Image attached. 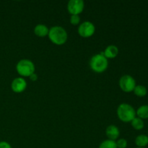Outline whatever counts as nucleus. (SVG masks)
Wrapping results in <instances>:
<instances>
[{
    "instance_id": "f257e3e1",
    "label": "nucleus",
    "mask_w": 148,
    "mask_h": 148,
    "mask_svg": "<svg viewBox=\"0 0 148 148\" xmlns=\"http://www.w3.org/2000/svg\"><path fill=\"white\" fill-rule=\"evenodd\" d=\"M48 37L52 43L58 46H61L66 42L68 39V34L66 30L63 27L56 25L49 29Z\"/></svg>"
},
{
    "instance_id": "f03ea898",
    "label": "nucleus",
    "mask_w": 148,
    "mask_h": 148,
    "mask_svg": "<svg viewBox=\"0 0 148 148\" xmlns=\"http://www.w3.org/2000/svg\"><path fill=\"white\" fill-rule=\"evenodd\" d=\"M90 66L93 72L102 73L108 69V60L106 58L103 52H101L92 56L90 60Z\"/></svg>"
},
{
    "instance_id": "7ed1b4c3",
    "label": "nucleus",
    "mask_w": 148,
    "mask_h": 148,
    "mask_svg": "<svg viewBox=\"0 0 148 148\" xmlns=\"http://www.w3.org/2000/svg\"><path fill=\"white\" fill-rule=\"evenodd\" d=\"M117 116L124 123L131 122L136 117V111L134 107L129 103L120 104L117 108Z\"/></svg>"
},
{
    "instance_id": "20e7f679",
    "label": "nucleus",
    "mask_w": 148,
    "mask_h": 148,
    "mask_svg": "<svg viewBox=\"0 0 148 148\" xmlns=\"http://www.w3.org/2000/svg\"><path fill=\"white\" fill-rule=\"evenodd\" d=\"M35 64L32 61L27 59H23L19 61L16 65L17 72L22 77H30L32 74L35 73Z\"/></svg>"
},
{
    "instance_id": "39448f33",
    "label": "nucleus",
    "mask_w": 148,
    "mask_h": 148,
    "mask_svg": "<svg viewBox=\"0 0 148 148\" xmlns=\"http://www.w3.org/2000/svg\"><path fill=\"white\" fill-rule=\"evenodd\" d=\"M119 87L124 92H131L136 87V81L133 77L130 75H124L119 79Z\"/></svg>"
},
{
    "instance_id": "423d86ee",
    "label": "nucleus",
    "mask_w": 148,
    "mask_h": 148,
    "mask_svg": "<svg viewBox=\"0 0 148 148\" xmlns=\"http://www.w3.org/2000/svg\"><path fill=\"white\" fill-rule=\"evenodd\" d=\"M95 32V27L92 22L85 21L81 23L77 29V33L82 38H90L93 36Z\"/></svg>"
},
{
    "instance_id": "0eeeda50",
    "label": "nucleus",
    "mask_w": 148,
    "mask_h": 148,
    "mask_svg": "<svg viewBox=\"0 0 148 148\" xmlns=\"http://www.w3.org/2000/svg\"><path fill=\"white\" fill-rule=\"evenodd\" d=\"M85 3L82 0H70L67 4V10L71 15H79L83 12Z\"/></svg>"
},
{
    "instance_id": "6e6552de",
    "label": "nucleus",
    "mask_w": 148,
    "mask_h": 148,
    "mask_svg": "<svg viewBox=\"0 0 148 148\" xmlns=\"http://www.w3.org/2000/svg\"><path fill=\"white\" fill-rule=\"evenodd\" d=\"M11 88L13 92L20 93L25 90L27 88V82L22 77L14 78L11 83Z\"/></svg>"
},
{
    "instance_id": "1a4fd4ad",
    "label": "nucleus",
    "mask_w": 148,
    "mask_h": 148,
    "mask_svg": "<svg viewBox=\"0 0 148 148\" xmlns=\"http://www.w3.org/2000/svg\"><path fill=\"white\" fill-rule=\"evenodd\" d=\"M106 134L108 140L116 141L120 135V131L118 127L115 125H109L106 130Z\"/></svg>"
},
{
    "instance_id": "9d476101",
    "label": "nucleus",
    "mask_w": 148,
    "mask_h": 148,
    "mask_svg": "<svg viewBox=\"0 0 148 148\" xmlns=\"http://www.w3.org/2000/svg\"><path fill=\"white\" fill-rule=\"evenodd\" d=\"M106 59H114L119 54V49L115 45H109L103 52Z\"/></svg>"
},
{
    "instance_id": "9b49d317",
    "label": "nucleus",
    "mask_w": 148,
    "mask_h": 148,
    "mask_svg": "<svg viewBox=\"0 0 148 148\" xmlns=\"http://www.w3.org/2000/svg\"><path fill=\"white\" fill-rule=\"evenodd\" d=\"M34 33L36 36L40 38H43L48 36L49 32V28L44 24H38L34 27Z\"/></svg>"
},
{
    "instance_id": "f8f14e48",
    "label": "nucleus",
    "mask_w": 148,
    "mask_h": 148,
    "mask_svg": "<svg viewBox=\"0 0 148 148\" xmlns=\"http://www.w3.org/2000/svg\"><path fill=\"white\" fill-rule=\"evenodd\" d=\"M134 142L137 147H145L148 145V136L140 134L136 137Z\"/></svg>"
},
{
    "instance_id": "ddd939ff",
    "label": "nucleus",
    "mask_w": 148,
    "mask_h": 148,
    "mask_svg": "<svg viewBox=\"0 0 148 148\" xmlns=\"http://www.w3.org/2000/svg\"><path fill=\"white\" fill-rule=\"evenodd\" d=\"M136 116L143 120L148 119V105H143L139 107L136 111Z\"/></svg>"
},
{
    "instance_id": "4468645a",
    "label": "nucleus",
    "mask_w": 148,
    "mask_h": 148,
    "mask_svg": "<svg viewBox=\"0 0 148 148\" xmlns=\"http://www.w3.org/2000/svg\"><path fill=\"white\" fill-rule=\"evenodd\" d=\"M134 95H137L138 97H145L147 93V90L145 86L142 85H137L134 88Z\"/></svg>"
},
{
    "instance_id": "2eb2a0df",
    "label": "nucleus",
    "mask_w": 148,
    "mask_h": 148,
    "mask_svg": "<svg viewBox=\"0 0 148 148\" xmlns=\"http://www.w3.org/2000/svg\"><path fill=\"white\" fill-rule=\"evenodd\" d=\"M132 127L135 130H142L145 127V123L142 119L136 116L132 121H131Z\"/></svg>"
},
{
    "instance_id": "dca6fc26",
    "label": "nucleus",
    "mask_w": 148,
    "mask_h": 148,
    "mask_svg": "<svg viewBox=\"0 0 148 148\" xmlns=\"http://www.w3.org/2000/svg\"><path fill=\"white\" fill-rule=\"evenodd\" d=\"M98 148H117V146L116 141L108 140H108L103 141L100 144L99 147Z\"/></svg>"
},
{
    "instance_id": "f3484780",
    "label": "nucleus",
    "mask_w": 148,
    "mask_h": 148,
    "mask_svg": "<svg viewBox=\"0 0 148 148\" xmlns=\"http://www.w3.org/2000/svg\"><path fill=\"white\" fill-rule=\"evenodd\" d=\"M116 143L117 148H127V141L124 138L117 140Z\"/></svg>"
},
{
    "instance_id": "a211bd4d",
    "label": "nucleus",
    "mask_w": 148,
    "mask_h": 148,
    "mask_svg": "<svg viewBox=\"0 0 148 148\" xmlns=\"http://www.w3.org/2000/svg\"><path fill=\"white\" fill-rule=\"evenodd\" d=\"M80 22V17L79 15H71L70 23L73 25H77Z\"/></svg>"
},
{
    "instance_id": "6ab92c4d",
    "label": "nucleus",
    "mask_w": 148,
    "mask_h": 148,
    "mask_svg": "<svg viewBox=\"0 0 148 148\" xmlns=\"http://www.w3.org/2000/svg\"><path fill=\"white\" fill-rule=\"evenodd\" d=\"M0 148H12V146L7 142L1 141L0 142Z\"/></svg>"
},
{
    "instance_id": "aec40b11",
    "label": "nucleus",
    "mask_w": 148,
    "mask_h": 148,
    "mask_svg": "<svg viewBox=\"0 0 148 148\" xmlns=\"http://www.w3.org/2000/svg\"><path fill=\"white\" fill-rule=\"evenodd\" d=\"M29 78H30V80L33 81V82H36V81H37V79H38V77L37 74L33 73V74H32L30 77H29Z\"/></svg>"
},
{
    "instance_id": "412c9836",
    "label": "nucleus",
    "mask_w": 148,
    "mask_h": 148,
    "mask_svg": "<svg viewBox=\"0 0 148 148\" xmlns=\"http://www.w3.org/2000/svg\"><path fill=\"white\" fill-rule=\"evenodd\" d=\"M136 148H146V147H137Z\"/></svg>"
}]
</instances>
